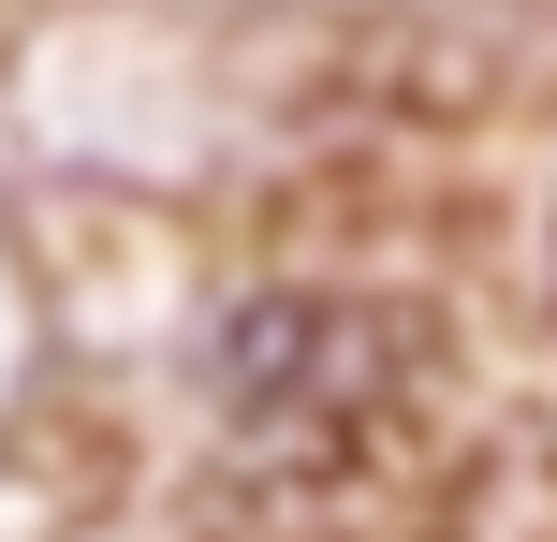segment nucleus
Instances as JSON below:
<instances>
[{
	"label": "nucleus",
	"instance_id": "1",
	"mask_svg": "<svg viewBox=\"0 0 557 542\" xmlns=\"http://www.w3.org/2000/svg\"><path fill=\"white\" fill-rule=\"evenodd\" d=\"M221 396H235V426H250V440L352 426V411L382 396V338H367L352 308H323V293H264V308L221 338Z\"/></svg>",
	"mask_w": 557,
	"mask_h": 542
}]
</instances>
